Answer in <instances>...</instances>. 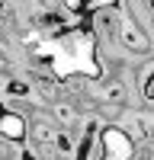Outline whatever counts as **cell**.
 Returning a JSON list of instances; mask_svg holds the SVG:
<instances>
[{"label":"cell","mask_w":154,"mask_h":160,"mask_svg":"<svg viewBox=\"0 0 154 160\" xmlns=\"http://www.w3.org/2000/svg\"><path fill=\"white\" fill-rule=\"evenodd\" d=\"M64 10H71V13H87V0H64Z\"/></svg>","instance_id":"3"},{"label":"cell","mask_w":154,"mask_h":160,"mask_svg":"<svg viewBox=\"0 0 154 160\" xmlns=\"http://www.w3.org/2000/svg\"><path fill=\"white\" fill-rule=\"evenodd\" d=\"M29 135V122L19 115V112H0V141H10V144H19Z\"/></svg>","instance_id":"1"},{"label":"cell","mask_w":154,"mask_h":160,"mask_svg":"<svg viewBox=\"0 0 154 160\" xmlns=\"http://www.w3.org/2000/svg\"><path fill=\"white\" fill-rule=\"evenodd\" d=\"M119 0H87V13H100V10H109L116 7Z\"/></svg>","instance_id":"2"}]
</instances>
